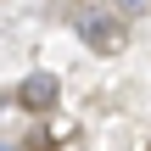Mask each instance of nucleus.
Masks as SVG:
<instances>
[{
	"label": "nucleus",
	"mask_w": 151,
	"mask_h": 151,
	"mask_svg": "<svg viewBox=\"0 0 151 151\" xmlns=\"http://www.w3.org/2000/svg\"><path fill=\"white\" fill-rule=\"evenodd\" d=\"M73 28H78V39L95 50V56H118L123 50V22L112 17V11H73Z\"/></svg>",
	"instance_id": "nucleus-1"
},
{
	"label": "nucleus",
	"mask_w": 151,
	"mask_h": 151,
	"mask_svg": "<svg viewBox=\"0 0 151 151\" xmlns=\"http://www.w3.org/2000/svg\"><path fill=\"white\" fill-rule=\"evenodd\" d=\"M17 106H28V112H50V106H56V78H50V73H28V78L17 84Z\"/></svg>",
	"instance_id": "nucleus-2"
}]
</instances>
